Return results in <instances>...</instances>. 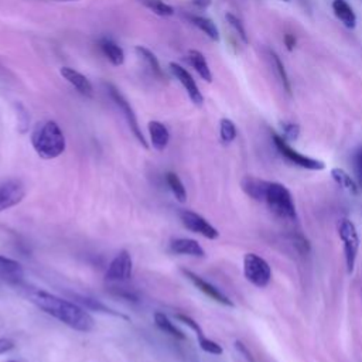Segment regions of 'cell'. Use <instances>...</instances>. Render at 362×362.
Masks as SVG:
<instances>
[{"instance_id": "obj_8", "label": "cell", "mask_w": 362, "mask_h": 362, "mask_svg": "<svg viewBox=\"0 0 362 362\" xmlns=\"http://www.w3.org/2000/svg\"><path fill=\"white\" fill-rule=\"evenodd\" d=\"M180 219L188 230H191L194 233H198V235H201L206 239L212 240V239H216L219 236L218 229L215 226H212L204 216H201L197 212L182 209V211H180Z\"/></svg>"}, {"instance_id": "obj_3", "label": "cell", "mask_w": 362, "mask_h": 362, "mask_svg": "<svg viewBox=\"0 0 362 362\" xmlns=\"http://www.w3.org/2000/svg\"><path fill=\"white\" fill-rule=\"evenodd\" d=\"M262 201L276 216L284 221H294L297 218L293 197L290 191L280 182L267 181Z\"/></svg>"}, {"instance_id": "obj_4", "label": "cell", "mask_w": 362, "mask_h": 362, "mask_svg": "<svg viewBox=\"0 0 362 362\" xmlns=\"http://www.w3.org/2000/svg\"><path fill=\"white\" fill-rule=\"evenodd\" d=\"M105 86V90L106 93L109 95L110 100L115 103V106L122 112L124 120L127 122V126L130 129V132L133 133V136L137 139V141L144 147V148H148V144L140 130V126H139V122H137V117H136V113L133 110V107L130 106L129 100L124 98V95L113 85V83H103Z\"/></svg>"}, {"instance_id": "obj_5", "label": "cell", "mask_w": 362, "mask_h": 362, "mask_svg": "<svg viewBox=\"0 0 362 362\" xmlns=\"http://www.w3.org/2000/svg\"><path fill=\"white\" fill-rule=\"evenodd\" d=\"M243 273L246 280L259 288L266 287L272 279V269L269 263L256 253L245 255Z\"/></svg>"}, {"instance_id": "obj_17", "label": "cell", "mask_w": 362, "mask_h": 362, "mask_svg": "<svg viewBox=\"0 0 362 362\" xmlns=\"http://www.w3.org/2000/svg\"><path fill=\"white\" fill-rule=\"evenodd\" d=\"M187 59L189 65L198 72V75L205 81V82H212V72L209 69V65L204 57V54L198 49H189L187 54Z\"/></svg>"}, {"instance_id": "obj_27", "label": "cell", "mask_w": 362, "mask_h": 362, "mask_svg": "<svg viewBox=\"0 0 362 362\" xmlns=\"http://www.w3.org/2000/svg\"><path fill=\"white\" fill-rule=\"evenodd\" d=\"M331 177L334 178V181L342 187L344 189H346L351 194H358V185L355 184V181L351 178V175L342 170V168H332L331 170Z\"/></svg>"}, {"instance_id": "obj_9", "label": "cell", "mask_w": 362, "mask_h": 362, "mask_svg": "<svg viewBox=\"0 0 362 362\" xmlns=\"http://www.w3.org/2000/svg\"><path fill=\"white\" fill-rule=\"evenodd\" d=\"M132 270L133 262L130 253L127 250H120L110 262L105 279L107 281H127L132 277Z\"/></svg>"}, {"instance_id": "obj_40", "label": "cell", "mask_w": 362, "mask_h": 362, "mask_svg": "<svg viewBox=\"0 0 362 362\" xmlns=\"http://www.w3.org/2000/svg\"><path fill=\"white\" fill-rule=\"evenodd\" d=\"M283 1H288V0H283Z\"/></svg>"}, {"instance_id": "obj_35", "label": "cell", "mask_w": 362, "mask_h": 362, "mask_svg": "<svg viewBox=\"0 0 362 362\" xmlns=\"http://www.w3.org/2000/svg\"><path fill=\"white\" fill-rule=\"evenodd\" d=\"M14 342L10 338H0V355L10 352L11 349H14Z\"/></svg>"}, {"instance_id": "obj_1", "label": "cell", "mask_w": 362, "mask_h": 362, "mask_svg": "<svg viewBox=\"0 0 362 362\" xmlns=\"http://www.w3.org/2000/svg\"><path fill=\"white\" fill-rule=\"evenodd\" d=\"M28 298L45 314L57 318L69 328L79 332H89L95 327L92 315L78 303L61 298L44 290H31Z\"/></svg>"}, {"instance_id": "obj_14", "label": "cell", "mask_w": 362, "mask_h": 362, "mask_svg": "<svg viewBox=\"0 0 362 362\" xmlns=\"http://www.w3.org/2000/svg\"><path fill=\"white\" fill-rule=\"evenodd\" d=\"M147 129H148L150 143H151L153 148L157 151L165 150V147L168 146V141H170V132L165 127V124H163L158 120H151V122H148Z\"/></svg>"}, {"instance_id": "obj_23", "label": "cell", "mask_w": 362, "mask_h": 362, "mask_svg": "<svg viewBox=\"0 0 362 362\" xmlns=\"http://www.w3.org/2000/svg\"><path fill=\"white\" fill-rule=\"evenodd\" d=\"M266 184L267 181L264 180H259L256 177H250V175H246L240 185H242V189L253 199L256 201H262V197H263V192H264V188H266Z\"/></svg>"}, {"instance_id": "obj_22", "label": "cell", "mask_w": 362, "mask_h": 362, "mask_svg": "<svg viewBox=\"0 0 362 362\" xmlns=\"http://www.w3.org/2000/svg\"><path fill=\"white\" fill-rule=\"evenodd\" d=\"M188 21L195 25L197 28H199L205 35H208L211 40L218 41L219 40V31L218 27L215 25V23L211 18L202 17V16H195V14H188L187 16Z\"/></svg>"}, {"instance_id": "obj_6", "label": "cell", "mask_w": 362, "mask_h": 362, "mask_svg": "<svg viewBox=\"0 0 362 362\" xmlns=\"http://www.w3.org/2000/svg\"><path fill=\"white\" fill-rule=\"evenodd\" d=\"M338 233L344 243V253H345V263L348 273H352L355 269L358 247H359V238L355 225L344 218L338 222Z\"/></svg>"}, {"instance_id": "obj_36", "label": "cell", "mask_w": 362, "mask_h": 362, "mask_svg": "<svg viewBox=\"0 0 362 362\" xmlns=\"http://www.w3.org/2000/svg\"><path fill=\"white\" fill-rule=\"evenodd\" d=\"M284 42H286V45H287V49L291 51V49L294 48V45H296V38H294V35L287 34V35L284 37Z\"/></svg>"}, {"instance_id": "obj_10", "label": "cell", "mask_w": 362, "mask_h": 362, "mask_svg": "<svg viewBox=\"0 0 362 362\" xmlns=\"http://www.w3.org/2000/svg\"><path fill=\"white\" fill-rule=\"evenodd\" d=\"M170 69H171L173 75L178 79V82L182 85L185 92L188 93L191 102L197 106H201L204 103V96H202L195 79L191 76V74L184 66H181L180 64H175V62H170Z\"/></svg>"}, {"instance_id": "obj_20", "label": "cell", "mask_w": 362, "mask_h": 362, "mask_svg": "<svg viewBox=\"0 0 362 362\" xmlns=\"http://www.w3.org/2000/svg\"><path fill=\"white\" fill-rule=\"evenodd\" d=\"M332 10L345 27L354 28L356 25V16H355L352 7L345 0H334Z\"/></svg>"}, {"instance_id": "obj_31", "label": "cell", "mask_w": 362, "mask_h": 362, "mask_svg": "<svg viewBox=\"0 0 362 362\" xmlns=\"http://www.w3.org/2000/svg\"><path fill=\"white\" fill-rule=\"evenodd\" d=\"M198 342H199L201 349H202V351H205V352H208V354H212V355H221V354L223 352L222 346H221L218 342H215V341H212V339H209V338H206V337L198 338Z\"/></svg>"}, {"instance_id": "obj_34", "label": "cell", "mask_w": 362, "mask_h": 362, "mask_svg": "<svg viewBox=\"0 0 362 362\" xmlns=\"http://www.w3.org/2000/svg\"><path fill=\"white\" fill-rule=\"evenodd\" d=\"M283 129H284V139H286V140H294V139H297L298 132H300V129H298L297 124H294V123H286V124L283 126Z\"/></svg>"}, {"instance_id": "obj_16", "label": "cell", "mask_w": 362, "mask_h": 362, "mask_svg": "<svg viewBox=\"0 0 362 362\" xmlns=\"http://www.w3.org/2000/svg\"><path fill=\"white\" fill-rule=\"evenodd\" d=\"M99 48L102 54L109 59V62L115 66H119L124 62V51L120 45H117L113 40L103 37L99 40Z\"/></svg>"}, {"instance_id": "obj_28", "label": "cell", "mask_w": 362, "mask_h": 362, "mask_svg": "<svg viewBox=\"0 0 362 362\" xmlns=\"http://www.w3.org/2000/svg\"><path fill=\"white\" fill-rule=\"evenodd\" d=\"M140 3L160 17H170L174 14V8L163 0H140Z\"/></svg>"}, {"instance_id": "obj_12", "label": "cell", "mask_w": 362, "mask_h": 362, "mask_svg": "<svg viewBox=\"0 0 362 362\" xmlns=\"http://www.w3.org/2000/svg\"><path fill=\"white\" fill-rule=\"evenodd\" d=\"M25 197V189L20 181H8L0 187V212L16 206Z\"/></svg>"}, {"instance_id": "obj_38", "label": "cell", "mask_w": 362, "mask_h": 362, "mask_svg": "<svg viewBox=\"0 0 362 362\" xmlns=\"http://www.w3.org/2000/svg\"><path fill=\"white\" fill-rule=\"evenodd\" d=\"M51 1H64V3H68V1H76V0H51Z\"/></svg>"}, {"instance_id": "obj_18", "label": "cell", "mask_w": 362, "mask_h": 362, "mask_svg": "<svg viewBox=\"0 0 362 362\" xmlns=\"http://www.w3.org/2000/svg\"><path fill=\"white\" fill-rule=\"evenodd\" d=\"M134 51H136L137 57L144 62V65L150 69V72L153 74V76H156V78H158V79H163L164 74H163V69H161V66H160V62H158L157 57H156L148 48H146V47H143V45H137V47L134 48Z\"/></svg>"}, {"instance_id": "obj_24", "label": "cell", "mask_w": 362, "mask_h": 362, "mask_svg": "<svg viewBox=\"0 0 362 362\" xmlns=\"http://www.w3.org/2000/svg\"><path fill=\"white\" fill-rule=\"evenodd\" d=\"M269 59H270V64H272V69L274 71L277 79L280 81L283 89L290 95L291 92V86H290V81H288V76H287V72L284 69V65L281 62V59L279 58V55L273 51H269Z\"/></svg>"}, {"instance_id": "obj_13", "label": "cell", "mask_w": 362, "mask_h": 362, "mask_svg": "<svg viewBox=\"0 0 362 362\" xmlns=\"http://www.w3.org/2000/svg\"><path fill=\"white\" fill-rule=\"evenodd\" d=\"M59 74L62 75V78L69 83L72 85L81 95L83 96H92L93 93V86L90 83V81L83 75L81 74L79 71L71 68V66H62L59 69Z\"/></svg>"}, {"instance_id": "obj_26", "label": "cell", "mask_w": 362, "mask_h": 362, "mask_svg": "<svg viewBox=\"0 0 362 362\" xmlns=\"http://www.w3.org/2000/svg\"><path fill=\"white\" fill-rule=\"evenodd\" d=\"M165 181H167V185L170 187L173 195L175 197V199L181 204L187 201V191H185V187H184L181 178L175 173L170 171V173L165 174Z\"/></svg>"}, {"instance_id": "obj_30", "label": "cell", "mask_w": 362, "mask_h": 362, "mask_svg": "<svg viewBox=\"0 0 362 362\" xmlns=\"http://www.w3.org/2000/svg\"><path fill=\"white\" fill-rule=\"evenodd\" d=\"M225 18H226V21H228V24L233 28V31L238 34V37L245 42V44H247V34H246V30H245V27H243V23L235 16V14H232V13H226L225 14Z\"/></svg>"}, {"instance_id": "obj_29", "label": "cell", "mask_w": 362, "mask_h": 362, "mask_svg": "<svg viewBox=\"0 0 362 362\" xmlns=\"http://www.w3.org/2000/svg\"><path fill=\"white\" fill-rule=\"evenodd\" d=\"M219 134H221V140L228 144L230 141H233L236 139V126L230 119H221L219 122Z\"/></svg>"}, {"instance_id": "obj_21", "label": "cell", "mask_w": 362, "mask_h": 362, "mask_svg": "<svg viewBox=\"0 0 362 362\" xmlns=\"http://www.w3.org/2000/svg\"><path fill=\"white\" fill-rule=\"evenodd\" d=\"M72 297L76 300V303H78L79 305H85V308H88V310H93V311H98V313L110 314V315H115V317H120V318L127 320L126 315H123V314H120V313H117V311L109 308L107 305H105L102 301H99V300H96V298H92V297H88V296H78V294H74Z\"/></svg>"}, {"instance_id": "obj_19", "label": "cell", "mask_w": 362, "mask_h": 362, "mask_svg": "<svg viewBox=\"0 0 362 362\" xmlns=\"http://www.w3.org/2000/svg\"><path fill=\"white\" fill-rule=\"evenodd\" d=\"M154 322L160 331L173 337L174 339H180V341L185 339V334L178 327H175V324L171 322V320L164 313H160V311L154 313Z\"/></svg>"}, {"instance_id": "obj_37", "label": "cell", "mask_w": 362, "mask_h": 362, "mask_svg": "<svg viewBox=\"0 0 362 362\" xmlns=\"http://www.w3.org/2000/svg\"><path fill=\"white\" fill-rule=\"evenodd\" d=\"M192 3H194L195 6H199V7L205 8V7H208V6L211 4V0H192Z\"/></svg>"}, {"instance_id": "obj_2", "label": "cell", "mask_w": 362, "mask_h": 362, "mask_svg": "<svg viewBox=\"0 0 362 362\" xmlns=\"http://www.w3.org/2000/svg\"><path fill=\"white\" fill-rule=\"evenodd\" d=\"M31 144L35 153L45 160L61 156L66 147L64 132L54 120H45L35 126L31 134Z\"/></svg>"}, {"instance_id": "obj_39", "label": "cell", "mask_w": 362, "mask_h": 362, "mask_svg": "<svg viewBox=\"0 0 362 362\" xmlns=\"http://www.w3.org/2000/svg\"><path fill=\"white\" fill-rule=\"evenodd\" d=\"M8 362H17V361H8Z\"/></svg>"}, {"instance_id": "obj_25", "label": "cell", "mask_w": 362, "mask_h": 362, "mask_svg": "<svg viewBox=\"0 0 362 362\" xmlns=\"http://www.w3.org/2000/svg\"><path fill=\"white\" fill-rule=\"evenodd\" d=\"M0 276L17 280L23 276V267L17 260L0 255Z\"/></svg>"}, {"instance_id": "obj_15", "label": "cell", "mask_w": 362, "mask_h": 362, "mask_svg": "<svg viewBox=\"0 0 362 362\" xmlns=\"http://www.w3.org/2000/svg\"><path fill=\"white\" fill-rule=\"evenodd\" d=\"M170 249L175 255H188V256H194V257L205 256L204 247L197 240L189 239V238H177V239L171 240Z\"/></svg>"}, {"instance_id": "obj_33", "label": "cell", "mask_w": 362, "mask_h": 362, "mask_svg": "<svg viewBox=\"0 0 362 362\" xmlns=\"http://www.w3.org/2000/svg\"><path fill=\"white\" fill-rule=\"evenodd\" d=\"M354 170L356 174L358 184L362 188V147L354 154Z\"/></svg>"}, {"instance_id": "obj_32", "label": "cell", "mask_w": 362, "mask_h": 362, "mask_svg": "<svg viewBox=\"0 0 362 362\" xmlns=\"http://www.w3.org/2000/svg\"><path fill=\"white\" fill-rule=\"evenodd\" d=\"M175 317H177L181 322H184L187 327H189V328L195 332L197 338H202V337H205V335H204V332H202V329H201V327L198 325V322H197L195 320H192L189 315H185V314H177Z\"/></svg>"}, {"instance_id": "obj_7", "label": "cell", "mask_w": 362, "mask_h": 362, "mask_svg": "<svg viewBox=\"0 0 362 362\" xmlns=\"http://www.w3.org/2000/svg\"><path fill=\"white\" fill-rule=\"evenodd\" d=\"M273 141H274V146L279 150V153L283 157H286L290 163H293L298 167H303L307 170H322L325 167V164L321 160L304 156V154L298 153L297 150H294L291 146H288L287 140L283 136L273 133Z\"/></svg>"}, {"instance_id": "obj_11", "label": "cell", "mask_w": 362, "mask_h": 362, "mask_svg": "<svg viewBox=\"0 0 362 362\" xmlns=\"http://www.w3.org/2000/svg\"><path fill=\"white\" fill-rule=\"evenodd\" d=\"M181 272H182V274H184L199 291H202V293H204L205 296H208L211 300H214V301H216V303H219V304H222V305L233 307L232 300H229V298H228L219 288H216L214 284L208 283L206 280H204L201 276L195 274V273L191 272V270L182 269Z\"/></svg>"}]
</instances>
